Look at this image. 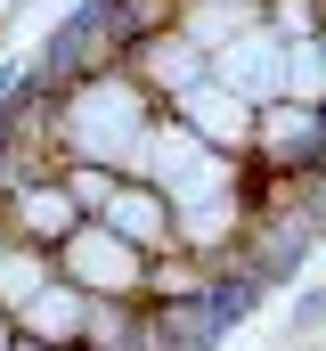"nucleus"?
I'll return each instance as SVG.
<instances>
[{"label": "nucleus", "mask_w": 326, "mask_h": 351, "mask_svg": "<svg viewBox=\"0 0 326 351\" xmlns=\"http://www.w3.org/2000/svg\"><path fill=\"white\" fill-rule=\"evenodd\" d=\"M106 221H114L131 245H147V254H171V245H179V213H171V196L147 188V180H131V172H123V188H114Z\"/></svg>", "instance_id": "5"}, {"label": "nucleus", "mask_w": 326, "mask_h": 351, "mask_svg": "<svg viewBox=\"0 0 326 351\" xmlns=\"http://www.w3.org/2000/svg\"><path fill=\"white\" fill-rule=\"evenodd\" d=\"M90 302H98V294H82L74 278H49V286L16 311V327H25L33 343H49V351H82L90 343Z\"/></svg>", "instance_id": "4"}, {"label": "nucleus", "mask_w": 326, "mask_h": 351, "mask_svg": "<svg viewBox=\"0 0 326 351\" xmlns=\"http://www.w3.org/2000/svg\"><path fill=\"white\" fill-rule=\"evenodd\" d=\"M147 245H131L114 221H82L74 237L58 245V278H74L82 294H106V302H139L147 294Z\"/></svg>", "instance_id": "1"}, {"label": "nucleus", "mask_w": 326, "mask_h": 351, "mask_svg": "<svg viewBox=\"0 0 326 351\" xmlns=\"http://www.w3.org/2000/svg\"><path fill=\"white\" fill-rule=\"evenodd\" d=\"M82 221H90V213L66 196V180H16V188H8V229L33 237V245H49V254L74 237Z\"/></svg>", "instance_id": "3"}, {"label": "nucleus", "mask_w": 326, "mask_h": 351, "mask_svg": "<svg viewBox=\"0 0 326 351\" xmlns=\"http://www.w3.org/2000/svg\"><path fill=\"white\" fill-rule=\"evenodd\" d=\"M318 319H326V286H318V294H302V302H294V327H318Z\"/></svg>", "instance_id": "7"}, {"label": "nucleus", "mask_w": 326, "mask_h": 351, "mask_svg": "<svg viewBox=\"0 0 326 351\" xmlns=\"http://www.w3.org/2000/svg\"><path fill=\"white\" fill-rule=\"evenodd\" d=\"M16 335H25V327H16V311H0V351H16Z\"/></svg>", "instance_id": "8"}, {"label": "nucleus", "mask_w": 326, "mask_h": 351, "mask_svg": "<svg viewBox=\"0 0 326 351\" xmlns=\"http://www.w3.org/2000/svg\"><path fill=\"white\" fill-rule=\"evenodd\" d=\"M16 351H49V343H33V335H16Z\"/></svg>", "instance_id": "9"}, {"label": "nucleus", "mask_w": 326, "mask_h": 351, "mask_svg": "<svg viewBox=\"0 0 326 351\" xmlns=\"http://www.w3.org/2000/svg\"><path fill=\"white\" fill-rule=\"evenodd\" d=\"M253 156L269 172L326 164V98H261L253 106Z\"/></svg>", "instance_id": "2"}, {"label": "nucleus", "mask_w": 326, "mask_h": 351, "mask_svg": "<svg viewBox=\"0 0 326 351\" xmlns=\"http://www.w3.org/2000/svg\"><path fill=\"white\" fill-rule=\"evenodd\" d=\"M49 278H58V254H49V245H33V237H16V229L0 237V311H25Z\"/></svg>", "instance_id": "6"}]
</instances>
